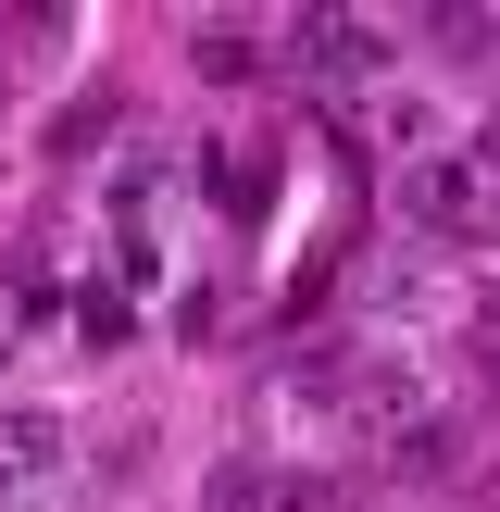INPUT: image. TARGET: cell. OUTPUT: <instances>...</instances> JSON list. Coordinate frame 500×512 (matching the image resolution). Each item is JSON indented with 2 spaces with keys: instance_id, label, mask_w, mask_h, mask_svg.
<instances>
[{
  "instance_id": "cell-6",
  "label": "cell",
  "mask_w": 500,
  "mask_h": 512,
  "mask_svg": "<svg viewBox=\"0 0 500 512\" xmlns=\"http://www.w3.org/2000/svg\"><path fill=\"white\" fill-rule=\"evenodd\" d=\"M188 50H200V75H225V88H238V75H250V25H200Z\"/></svg>"
},
{
  "instance_id": "cell-3",
  "label": "cell",
  "mask_w": 500,
  "mask_h": 512,
  "mask_svg": "<svg viewBox=\"0 0 500 512\" xmlns=\"http://www.w3.org/2000/svg\"><path fill=\"white\" fill-rule=\"evenodd\" d=\"M63 463V413H0V488H38Z\"/></svg>"
},
{
  "instance_id": "cell-5",
  "label": "cell",
  "mask_w": 500,
  "mask_h": 512,
  "mask_svg": "<svg viewBox=\"0 0 500 512\" xmlns=\"http://www.w3.org/2000/svg\"><path fill=\"white\" fill-rule=\"evenodd\" d=\"M263 512H350V488H338V475H275Z\"/></svg>"
},
{
  "instance_id": "cell-2",
  "label": "cell",
  "mask_w": 500,
  "mask_h": 512,
  "mask_svg": "<svg viewBox=\"0 0 500 512\" xmlns=\"http://www.w3.org/2000/svg\"><path fill=\"white\" fill-rule=\"evenodd\" d=\"M288 63L325 75V88H350V75L388 63V25H375V13H288Z\"/></svg>"
},
{
  "instance_id": "cell-4",
  "label": "cell",
  "mask_w": 500,
  "mask_h": 512,
  "mask_svg": "<svg viewBox=\"0 0 500 512\" xmlns=\"http://www.w3.org/2000/svg\"><path fill=\"white\" fill-rule=\"evenodd\" d=\"M125 325H138V313H125V275H113V288H88V300H75V338H88V350H113Z\"/></svg>"
},
{
  "instance_id": "cell-1",
  "label": "cell",
  "mask_w": 500,
  "mask_h": 512,
  "mask_svg": "<svg viewBox=\"0 0 500 512\" xmlns=\"http://www.w3.org/2000/svg\"><path fill=\"white\" fill-rule=\"evenodd\" d=\"M400 213H413L425 238H488V225H500L488 150H413V163H400Z\"/></svg>"
}]
</instances>
